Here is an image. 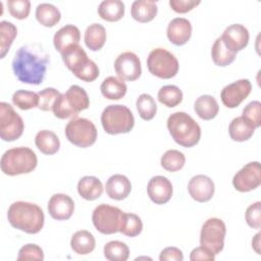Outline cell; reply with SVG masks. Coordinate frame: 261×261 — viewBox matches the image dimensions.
Returning <instances> with one entry per match:
<instances>
[{
	"mask_svg": "<svg viewBox=\"0 0 261 261\" xmlns=\"http://www.w3.org/2000/svg\"><path fill=\"white\" fill-rule=\"evenodd\" d=\"M48 63L49 56L42 48L25 45L15 52L12 70L21 83L40 85L44 81Z\"/></svg>",
	"mask_w": 261,
	"mask_h": 261,
	"instance_id": "6da1fadb",
	"label": "cell"
},
{
	"mask_svg": "<svg viewBox=\"0 0 261 261\" xmlns=\"http://www.w3.org/2000/svg\"><path fill=\"white\" fill-rule=\"evenodd\" d=\"M11 226L27 233H38L44 226L45 216L40 206L25 201L12 203L7 211Z\"/></svg>",
	"mask_w": 261,
	"mask_h": 261,
	"instance_id": "7a4b0ae2",
	"label": "cell"
},
{
	"mask_svg": "<svg viewBox=\"0 0 261 261\" xmlns=\"http://www.w3.org/2000/svg\"><path fill=\"white\" fill-rule=\"evenodd\" d=\"M167 128L175 143L186 148L197 145L201 138L200 125L192 116L182 111H177L169 115Z\"/></svg>",
	"mask_w": 261,
	"mask_h": 261,
	"instance_id": "3957f363",
	"label": "cell"
},
{
	"mask_svg": "<svg viewBox=\"0 0 261 261\" xmlns=\"http://www.w3.org/2000/svg\"><path fill=\"white\" fill-rule=\"evenodd\" d=\"M90 105V99L84 88L72 85L64 94L56 99L52 111L59 119L75 117L81 111L87 109Z\"/></svg>",
	"mask_w": 261,
	"mask_h": 261,
	"instance_id": "277c9868",
	"label": "cell"
},
{
	"mask_svg": "<svg viewBox=\"0 0 261 261\" xmlns=\"http://www.w3.org/2000/svg\"><path fill=\"white\" fill-rule=\"evenodd\" d=\"M0 164L4 174L13 176L32 172L38 164V158L32 149L16 147L7 150L2 155Z\"/></svg>",
	"mask_w": 261,
	"mask_h": 261,
	"instance_id": "5b68a950",
	"label": "cell"
},
{
	"mask_svg": "<svg viewBox=\"0 0 261 261\" xmlns=\"http://www.w3.org/2000/svg\"><path fill=\"white\" fill-rule=\"evenodd\" d=\"M101 123L109 135L129 133L135 125V118L130 109L124 105L107 106L101 114Z\"/></svg>",
	"mask_w": 261,
	"mask_h": 261,
	"instance_id": "8992f818",
	"label": "cell"
},
{
	"mask_svg": "<svg viewBox=\"0 0 261 261\" xmlns=\"http://www.w3.org/2000/svg\"><path fill=\"white\" fill-rule=\"evenodd\" d=\"M149 71L160 79H171L178 71V61L176 57L164 48L153 49L147 58Z\"/></svg>",
	"mask_w": 261,
	"mask_h": 261,
	"instance_id": "52a82bcc",
	"label": "cell"
},
{
	"mask_svg": "<svg viewBox=\"0 0 261 261\" xmlns=\"http://www.w3.org/2000/svg\"><path fill=\"white\" fill-rule=\"evenodd\" d=\"M66 139L76 147L87 148L97 140V128L95 124L83 117H73L65 126Z\"/></svg>",
	"mask_w": 261,
	"mask_h": 261,
	"instance_id": "ba28073f",
	"label": "cell"
},
{
	"mask_svg": "<svg viewBox=\"0 0 261 261\" xmlns=\"http://www.w3.org/2000/svg\"><path fill=\"white\" fill-rule=\"evenodd\" d=\"M124 212L119 208L107 204L97 206L92 214L95 228L103 234H112L119 231Z\"/></svg>",
	"mask_w": 261,
	"mask_h": 261,
	"instance_id": "9c48e42d",
	"label": "cell"
},
{
	"mask_svg": "<svg viewBox=\"0 0 261 261\" xmlns=\"http://www.w3.org/2000/svg\"><path fill=\"white\" fill-rule=\"evenodd\" d=\"M225 233L226 227L220 218H209L202 225L200 232V244L214 255H217L224 247Z\"/></svg>",
	"mask_w": 261,
	"mask_h": 261,
	"instance_id": "30bf717a",
	"label": "cell"
},
{
	"mask_svg": "<svg viewBox=\"0 0 261 261\" xmlns=\"http://www.w3.org/2000/svg\"><path fill=\"white\" fill-rule=\"evenodd\" d=\"M24 123L20 115L13 107L6 103H0V137L5 142L17 140L23 133Z\"/></svg>",
	"mask_w": 261,
	"mask_h": 261,
	"instance_id": "8fae6325",
	"label": "cell"
},
{
	"mask_svg": "<svg viewBox=\"0 0 261 261\" xmlns=\"http://www.w3.org/2000/svg\"><path fill=\"white\" fill-rule=\"evenodd\" d=\"M232 185L234 189L241 193L257 189L261 185L260 163L258 161L247 163L233 175Z\"/></svg>",
	"mask_w": 261,
	"mask_h": 261,
	"instance_id": "7c38bea8",
	"label": "cell"
},
{
	"mask_svg": "<svg viewBox=\"0 0 261 261\" xmlns=\"http://www.w3.org/2000/svg\"><path fill=\"white\" fill-rule=\"evenodd\" d=\"M114 69L120 80L128 82L136 81L142 73L140 58L134 52H123L116 57L114 61Z\"/></svg>",
	"mask_w": 261,
	"mask_h": 261,
	"instance_id": "4fadbf2b",
	"label": "cell"
},
{
	"mask_svg": "<svg viewBox=\"0 0 261 261\" xmlns=\"http://www.w3.org/2000/svg\"><path fill=\"white\" fill-rule=\"evenodd\" d=\"M252 85L247 79H242L225 86L220 93L223 105L227 108L238 107L251 93Z\"/></svg>",
	"mask_w": 261,
	"mask_h": 261,
	"instance_id": "5bb4252c",
	"label": "cell"
},
{
	"mask_svg": "<svg viewBox=\"0 0 261 261\" xmlns=\"http://www.w3.org/2000/svg\"><path fill=\"white\" fill-rule=\"evenodd\" d=\"M190 196L197 202H208L214 195L215 186L213 180L204 174L193 176L188 185Z\"/></svg>",
	"mask_w": 261,
	"mask_h": 261,
	"instance_id": "9a60e30c",
	"label": "cell"
},
{
	"mask_svg": "<svg viewBox=\"0 0 261 261\" xmlns=\"http://www.w3.org/2000/svg\"><path fill=\"white\" fill-rule=\"evenodd\" d=\"M172 185L170 180L163 175L153 176L147 186V193L152 202L158 205L167 203L172 196Z\"/></svg>",
	"mask_w": 261,
	"mask_h": 261,
	"instance_id": "2e32d148",
	"label": "cell"
},
{
	"mask_svg": "<svg viewBox=\"0 0 261 261\" xmlns=\"http://www.w3.org/2000/svg\"><path fill=\"white\" fill-rule=\"evenodd\" d=\"M225 46L233 52L243 50L249 43V31L241 23L228 25L220 36Z\"/></svg>",
	"mask_w": 261,
	"mask_h": 261,
	"instance_id": "e0dca14e",
	"label": "cell"
},
{
	"mask_svg": "<svg viewBox=\"0 0 261 261\" xmlns=\"http://www.w3.org/2000/svg\"><path fill=\"white\" fill-rule=\"evenodd\" d=\"M48 212L53 219L67 220L74 211L73 200L65 194H54L48 202Z\"/></svg>",
	"mask_w": 261,
	"mask_h": 261,
	"instance_id": "ac0fdd59",
	"label": "cell"
},
{
	"mask_svg": "<svg viewBox=\"0 0 261 261\" xmlns=\"http://www.w3.org/2000/svg\"><path fill=\"white\" fill-rule=\"evenodd\" d=\"M166 34L173 45H185L192 36V24L185 17H175L168 23Z\"/></svg>",
	"mask_w": 261,
	"mask_h": 261,
	"instance_id": "d6986e66",
	"label": "cell"
},
{
	"mask_svg": "<svg viewBox=\"0 0 261 261\" xmlns=\"http://www.w3.org/2000/svg\"><path fill=\"white\" fill-rule=\"evenodd\" d=\"M81 40V32L77 27L73 24H66L59 29L54 37L53 44L55 49L62 53L71 45H77Z\"/></svg>",
	"mask_w": 261,
	"mask_h": 261,
	"instance_id": "ffe728a7",
	"label": "cell"
},
{
	"mask_svg": "<svg viewBox=\"0 0 261 261\" xmlns=\"http://www.w3.org/2000/svg\"><path fill=\"white\" fill-rule=\"evenodd\" d=\"M105 190L109 198L120 201L129 195L132 191V184L125 175L114 174L107 179Z\"/></svg>",
	"mask_w": 261,
	"mask_h": 261,
	"instance_id": "44dd1931",
	"label": "cell"
},
{
	"mask_svg": "<svg viewBox=\"0 0 261 261\" xmlns=\"http://www.w3.org/2000/svg\"><path fill=\"white\" fill-rule=\"evenodd\" d=\"M61 57L65 66L73 74H75L90 60L86 51L79 44L71 45L67 49H65L61 53Z\"/></svg>",
	"mask_w": 261,
	"mask_h": 261,
	"instance_id": "7402d4cb",
	"label": "cell"
},
{
	"mask_svg": "<svg viewBox=\"0 0 261 261\" xmlns=\"http://www.w3.org/2000/svg\"><path fill=\"white\" fill-rule=\"evenodd\" d=\"M77 192L80 196L88 201L98 199L103 193L102 181L92 175H86L82 177L77 182Z\"/></svg>",
	"mask_w": 261,
	"mask_h": 261,
	"instance_id": "603a6c76",
	"label": "cell"
},
{
	"mask_svg": "<svg viewBox=\"0 0 261 261\" xmlns=\"http://www.w3.org/2000/svg\"><path fill=\"white\" fill-rule=\"evenodd\" d=\"M158 7L153 0H136L132 4L130 13L139 22H149L156 16Z\"/></svg>",
	"mask_w": 261,
	"mask_h": 261,
	"instance_id": "cb8c5ba5",
	"label": "cell"
},
{
	"mask_svg": "<svg viewBox=\"0 0 261 261\" xmlns=\"http://www.w3.org/2000/svg\"><path fill=\"white\" fill-rule=\"evenodd\" d=\"M96 246V241L94 236L86 230H77L74 232L70 240V247L72 251L79 255H87L94 251Z\"/></svg>",
	"mask_w": 261,
	"mask_h": 261,
	"instance_id": "d4e9b609",
	"label": "cell"
},
{
	"mask_svg": "<svg viewBox=\"0 0 261 261\" xmlns=\"http://www.w3.org/2000/svg\"><path fill=\"white\" fill-rule=\"evenodd\" d=\"M35 144L37 148L46 155H53L60 148V141L57 135L48 129H43L37 133L35 137Z\"/></svg>",
	"mask_w": 261,
	"mask_h": 261,
	"instance_id": "484cf974",
	"label": "cell"
},
{
	"mask_svg": "<svg viewBox=\"0 0 261 261\" xmlns=\"http://www.w3.org/2000/svg\"><path fill=\"white\" fill-rule=\"evenodd\" d=\"M194 109L200 118L204 120H210L218 114L219 106L213 96L202 95L195 101Z\"/></svg>",
	"mask_w": 261,
	"mask_h": 261,
	"instance_id": "4316f807",
	"label": "cell"
},
{
	"mask_svg": "<svg viewBox=\"0 0 261 261\" xmlns=\"http://www.w3.org/2000/svg\"><path fill=\"white\" fill-rule=\"evenodd\" d=\"M98 14L106 21H117L124 15V3L120 0H104L98 7Z\"/></svg>",
	"mask_w": 261,
	"mask_h": 261,
	"instance_id": "83f0119b",
	"label": "cell"
},
{
	"mask_svg": "<svg viewBox=\"0 0 261 261\" xmlns=\"http://www.w3.org/2000/svg\"><path fill=\"white\" fill-rule=\"evenodd\" d=\"M100 90L105 98L109 100H119L126 94L127 87L122 80L115 76H108L102 82Z\"/></svg>",
	"mask_w": 261,
	"mask_h": 261,
	"instance_id": "f1b7e54d",
	"label": "cell"
},
{
	"mask_svg": "<svg viewBox=\"0 0 261 261\" xmlns=\"http://www.w3.org/2000/svg\"><path fill=\"white\" fill-rule=\"evenodd\" d=\"M85 44L92 51L100 50L106 42V30L100 23L90 24L85 32Z\"/></svg>",
	"mask_w": 261,
	"mask_h": 261,
	"instance_id": "f546056e",
	"label": "cell"
},
{
	"mask_svg": "<svg viewBox=\"0 0 261 261\" xmlns=\"http://www.w3.org/2000/svg\"><path fill=\"white\" fill-rule=\"evenodd\" d=\"M254 130L255 128L243 116L233 118L228 126L229 137L236 142H245L249 140L253 136Z\"/></svg>",
	"mask_w": 261,
	"mask_h": 261,
	"instance_id": "4dcf8cb0",
	"label": "cell"
},
{
	"mask_svg": "<svg viewBox=\"0 0 261 261\" xmlns=\"http://www.w3.org/2000/svg\"><path fill=\"white\" fill-rule=\"evenodd\" d=\"M36 18L44 27L52 28L61 18L59 9L50 3H41L36 8Z\"/></svg>",
	"mask_w": 261,
	"mask_h": 261,
	"instance_id": "1f68e13d",
	"label": "cell"
},
{
	"mask_svg": "<svg viewBox=\"0 0 261 261\" xmlns=\"http://www.w3.org/2000/svg\"><path fill=\"white\" fill-rule=\"evenodd\" d=\"M236 55H237V52H233L230 49H228L223 43L221 37L217 38L214 44L212 45L211 56H212L213 62L217 66L223 67V66L229 65L234 61Z\"/></svg>",
	"mask_w": 261,
	"mask_h": 261,
	"instance_id": "d6a6232c",
	"label": "cell"
},
{
	"mask_svg": "<svg viewBox=\"0 0 261 261\" xmlns=\"http://www.w3.org/2000/svg\"><path fill=\"white\" fill-rule=\"evenodd\" d=\"M17 35L16 27L6 20L0 22V58H4Z\"/></svg>",
	"mask_w": 261,
	"mask_h": 261,
	"instance_id": "836d02e7",
	"label": "cell"
},
{
	"mask_svg": "<svg viewBox=\"0 0 261 261\" xmlns=\"http://www.w3.org/2000/svg\"><path fill=\"white\" fill-rule=\"evenodd\" d=\"M157 97L161 104L171 108L180 104L182 101V92L174 85H167L160 88Z\"/></svg>",
	"mask_w": 261,
	"mask_h": 261,
	"instance_id": "e575fe53",
	"label": "cell"
},
{
	"mask_svg": "<svg viewBox=\"0 0 261 261\" xmlns=\"http://www.w3.org/2000/svg\"><path fill=\"white\" fill-rule=\"evenodd\" d=\"M104 256L110 261H126L129 257V249L123 242L110 241L104 246Z\"/></svg>",
	"mask_w": 261,
	"mask_h": 261,
	"instance_id": "d590c367",
	"label": "cell"
},
{
	"mask_svg": "<svg viewBox=\"0 0 261 261\" xmlns=\"http://www.w3.org/2000/svg\"><path fill=\"white\" fill-rule=\"evenodd\" d=\"M160 163L165 170L175 172L184 167L186 163V157L178 150H167L162 155Z\"/></svg>",
	"mask_w": 261,
	"mask_h": 261,
	"instance_id": "8d00e7d4",
	"label": "cell"
},
{
	"mask_svg": "<svg viewBox=\"0 0 261 261\" xmlns=\"http://www.w3.org/2000/svg\"><path fill=\"white\" fill-rule=\"evenodd\" d=\"M139 115L144 120H151L157 112V105L154 98L149 94H141L136 102Z\"/></svg>",
	"mask_w": 261,
	"mask_h": 261,
	"instance_id": "74e56055",
	"label": "cell"
},
{
	"mask_svg": "<svg viewBox=\"0 0 261 261\" xmlns=\"http://www.w3.org/2000/svg\"><path fill=\"white\" fill-rule=\"evenodd\" d=\"M12 102L21 110H29L39 105L38 93L25 90H18L12 95Z\"/></svg>",
	"mask_w": 261,
	"mask_h": 261,
	"instance_id": "f35d334b",
	"label": "cell"
},
{
	"mask_svg": "<svg viewBox=\"0 0 261 261\" xmlns=\"http://www.w3.org/2000/svg\"><path fill=\"white\" fill-rule=\"evenodd\" d=\"M143 229V222L141 218L134 213H124L122 218V223L119 232L122 234L134 238L141 233Z\"/></svg>",
	"mask_w": 261,
	"mask_h": 261,
	"instance_id": "ab89813d",
	"label": "cell"
},
{
	"mask_svg": "<svg viewBox=\"0 0 261 261\" xmlns=\"http://www.w3.org/2000/svg\"><path fill=\"white\" fill-rule=\"evenodd\" d=\"M242 116L254 127L257 128L261 124V103L259 101L250 102L243 109Z\"/></svg>",
	"mask_w": 261,
	"mask_h": 261,
	"instance_id": "60d3db41",
	"label": "cell"
},
{
	"mask_svg": "<svg viewBox=\"0 0 261 261\" xmlns=\"http://www.w3.org/2000/svg\"><path fill=\"white\" fill-rule=\"evenodd\" d=\"M60 92L54 88H45L38 93L39 105L38 108L43 111H52L56 99L60 96Z\"/></svg>",
	"mask_w": 261,
	"mask_h": 261,
	"instance_id": "b9f144b4",
	"label": "cell"
},
{
	"mask_svg": "<svg viewBox=\"0 0 261 261\" xmlns=\"http://www.w3.org/2000/svg\"><path fill=\"white\" fill-rule=\"evenodd\" d=\"M7 7L12 17L24 19L30 14L31 2L29 0H8Z\"/></svg>",
	"mask_w": 261,
	"mask_h": 261,
	"instance_id": "7bdbcfd3",
	"label": "cell"
},
{
	"mask_svg": "<svg viewBox=\"0 0 261 261\" xmlns=\"http://www.w3.org/2000/svg\"><path fill=\"white\" fill-rule=\"evenodd\" d=\"M44 259V253L41 247L36 244H27L18 251L17 260H37L42 261Z\"/></svg>",
	"mask_w": 261,
	"mask_h": 261,
	"instance_id": "ee69618b",
	"label": "cell"
},
{
	"mask_svg": "<svg viewBox=\"0 0 261 261\" xmlns=\"http://www.w3.org/2000/svg\"><path fill=\"white\" fill-rule=\"evenodd\" d=\"M246 221L252 228L259 229L261 226V202L251 204L246 210Z\"/></svg>",
	"mask_w": 261,
	"mask_h": 261,
	"instance_id": "f6af8a7d",
	"label": "cell"
},
{
	"mask_svg": "<svg viewBox=\"0 0 261 261\" xmlns=\"http://www.w3.org/2000/svg\"><path fill=\"white\" fill-rule=\"evenodd\" d=\"M77 79L90 83V82H94L98 76H99V68L98 65L93 61V60H89L88 63L86 65H84L75 74H74Z\"/></svg>",
	"mask_w": 261,
	"mask_h": 261,
	"instance_id": "bcb514c9",
	"label": "cell"
},
{
	"mask_svg": "<svg viewBox=\"0 0 261 261\" xmlns=\"http://www.w3.org/2000/svg\"><path fill=\"white\" fill-rule=\"evenodd\" d=\"M201 3L199 0H170V7L177 13H186Z\"/></svg>",
	"mask_w": 261,
	"mask_h": 261,
	"instance_id": "7dc6e473",
	"label": "cell"
},
{
	"mask_svg": "<svg viewBox=\"0 0 261 261\" xmlns=\"http://www.w3.org/2000/svg\"><path fill=\"white\" fill-rule=\"evenodd\" d=\"M160 261H182L184 255L181 250L176 247H167L163 249L159 256Z\"/></svg>",
	"mask_w": 261,
	"mask_h": 261,
	"instance_id": "c3c4849f",
	"label": "cell"
},
{
	"mask_svg": "<svg viewBox=\"0 0 261 261\" xmlns=\"http://www.w3.org/2000/svg\"><path fill=\"white\" fill-rule=\"evenodd\" d=\"M190 259L191 261H198V260H214L215 259V255L210 252L209 250H207L205 247L200 246L195 248L190 255Z\"/></svg>",
	"mask_w": 261,
	"mask_h": 261,
	"instance_id": "681fc988",
	"label": "cell"
},
{
	"mask_svg": "<svg viewBox=\"0 0 261 261\" xmlns=\"http://www.w3.org/2000/svg\"><path fill=\"white\" fill-rule=\"evenodd\" d=\"M260 236H261V233L258 232L255 234L254 239L252 240V247L254 248V250L256 251L257 254H260Z\"/></svg>",
	"mask_w": 261,
	"mask_h": 261,
	"instance_id": "f907efd6",
	"label": "cell"
}]
</instances>
